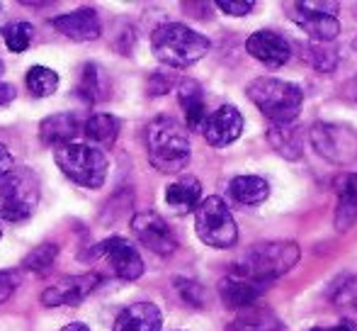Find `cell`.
<instances>
[{
    "mask_svg": "<svg viewBox=\"0 0 357 331\" xmlns=\"http://www.w3.org/2000/svg\"><path fill=\"white\" fill-rule=\"evenodd\" d=\"M299 247L294 242H265L255 244L241 260H236L231 275L250 280L255 285L268 288L273 280L289 273L299 260Z\"/></svg>",
    "mask_w": 357,
    "mask_h": 331,
    "instance_id": "cell-1",
    "label": "cell"
},
{
    "mask_svg": "<svg viewBox=\"0 0 357 331\" xmlns=\"http://www.w3.org/2000/svg\"><path fill=\"white\" fill-rule=\"evenodd\" d=\"M146 152L149 161L160 173H180L190 163L188 129L173 117H155L146 127Z\"/></svg>",
    "mask_w": 357,
    "mask_h": 331,
    "instance_id": "cell-2",
    "label": "cell"
},
{
    "mask_svg": "<svg viewBox=\"0 0 357 331\" xmlns=\"http://www.w3.org/2000/svg\"><path fill=\"white\" fill-rule=\"evenodd\" d=\"M151 47L160 64L170 68H188L192 64H197L199 59L207 57V52L212 49L204 34L195 32L192 27L180 22H168L160 24L151 37Z\"/></svg>",
    "mask_w": 357,
    "mask_h": 331,
    "instance_id": "cell-3",
    "label": "cell"
},
{
    "mask_svg": "<svg viewBox=\"0 0 357 331\" xmlns=\"http://www.w3.org/2000/svg\"><path fill=\"white\" fill-rule=\"evenodd\" d=\"M245 93L273 124H291L299 117V110L304 105V90L282 78L260 76L250 81Z\"/></svg>",
    "mask_w": 357,
    "mask_h": 331,
    "instance_id": "cell-4",
    "label": "cell"
},
{
    "mask_svg": "<svg viewBox=\"0 0 357 331\" xmlns=\"http://www.w3.org/2000/svg\"><path fill=\"white\" fill-rule=\"evenodd\" d=\"M54 161L66 178H71L83 188L98 190L107 180V156L90 144H63V147L54 149Z\"/></svg>",
    "mask_w": 357,
    "mask_h": 331,
    "instance_id": "cell-5",
    "label": "cell"
},
{
    "mask_svg": "<svg viewBox=\"0 0 357 331\" xmlns=\"http://www.w3.org/2000/svg\"><path fill=\"white\" fill-rule=\"evenodd\" d=\"M37 175L24 166H13L10 173L0 178V219L3 222H22L39 205Z\"/></svg>",
    "mask_w": 357,
    "mask_h": 331,
    "instance_id": "cell-6",
    "label": "cell"
},
{
    "mask_svg": "<svg viewBox=\"0 0 357 331\" xmlns=\"http://www.w3.org/2000/svg\"><path fill=\"white\" fill-rule=\"evenodd\" d=\"M195 229H197V237L212 249H231L238 242V227H236L234 214L226 207L224 200L216 195L197 205Z\"/></svg>",
    "mask_w": 357,
    "mask_h": 331,
    "instance_id": "cell-7",
    "label": "cell"
},
{
    "mask_svg": "<svg viewBox=\"0 0 357 331\" xmlns=\"http://www.w3.org/2000/svg\"><path fill=\"white\" fill-rule=\"evenodd\" d=\"M289 20L316 44H328L338 37L340 22L335 17L338 3H319V0H304V3H289Z\"/></svg>",
    "mask_w": 357,
    "mask_h": 331,
    "instance_id": "cell-8",
    "label": "cell"
},
{
    "mask_svg": "<svg viewBox=\"0 0 357 331\" xmlns=\"http://www.w3.org/2000/svg\"><path fill=\"white\" fill-rule=\"evenodd\" d=\"M311 144L324 159L335 166L357 163V132L348 124L316 122L309 132Z\"/></svg>",
    "mask_w": 357,
    "mask_h": 331,
    "instance_id": "cell-9",
    "label": "cell"
},
{
    "mask_svg": "<svg viewBox=\"0 0 357 331\" xmlns=\"http://www.w3.org/2000/svg\"><path fill=\"white\" fill-rule=\"evenodd\" d=\"M95 253L107 260L122 280H139L144 275V258L129 239L109 237L95 247Z\"/></svg>",
    "mask_w": 357,
    "mask_h": 331,
    "instance_id": "cell-10",
    "label": "cell"
},
{
    "mask_svg": "<svg viewBox=\"0 0 357 331\" xmlns=\"http://www.w3.org/2000/svg\"><path fill=\"white\" fill-rule=\"evenodd\" d=\"M132 232L139 242L144 244L149 251L158 256H170L175 249H178V239H175L173 229L168 227L160 214L155 212H137L132 217Z\"/></svg>",
    "mask_w": 357,
    "mask_h": 331,
    "instance_id": "cell-11",
    "label": "cell"
},
{
    "mask_svg": "<svg viewBox=\"0 0 357 331\" xmlns=\"http://www.w3.org/2000/svg\"><path fill=\"white\" fill-rule=\"evenodd\" d=\"M102 278L98 273H83V275H71V278L59 280L56 285L47 288L42 293V304L44 307H75L83 300H88L95 290L100 288Z\"/></svg>",
    "mask_w": 357,
    "mask_h": 331,
    "instance_id": "cell-12",
    "label": "cell"
},
{
    "mask_svg": "<svg viewBox=\"0 0 357 331\" xmlns=\"http://www.w3.org/2000/svg\"><path fill=\"white\" fill-rule=\"evenodd\" d=\"M245 52L268 68H282L291 57V47L282 34L273 29H258L245 39Z\"/></svg>",
    "mask_w": 357,
    "mask_h": 331,
    "instance_id": "cell-13",
    "label": "cell"
},
{
    "mask_svg": "<svg viewBox=\"0 0 357 331\" xmlns=\"http://www.w3.org/2000/svg\"><path fill=\"white\" fill-rule=\"evenodd\" d=\"M241 132H243V115L234 105H221L219 110H214L202 127L207 144H212L216 149L236 142L241 137Z\"/></svg>",
    "mask_w": 357,
    "mask_h": 331,
    "instance_id": "cell-14",
    "label": "cell"
},
{
    "mask_svg": "<svg viewBox=\"0 0 357 331\" xmlns=\"http://www.w3.org/2000/svg\"><path fill=\"white\" fill-rule=\"evenodd\" d=\"M54 29L63 37L73 39V42H93L102 34V24H100V15L93 8H80L73 13L59 15L52 20Z\"/></svg>",
    "mask_w": 357,
    "mask_h": 331,
    "instance_id": "cell-15",
    "label": "cell"
},
{
    "mask_svg": "<svg viewBox=\"0 0 357 331\" xmlns=\"http://www.w3.org/2000/svg\"><path fill=\"white\" fill-rule=\"evenodd\" d=\"M160 327L163 314L153 302H134L117 314L112 331H160Z\"/></svg>",
    "mask_w": 357,
    "mask_h": 331,
    "instance_id": "cell-16",
    "label": "cell"
},
{
    "mask_svg": "<svg viewBox=\"0 0 357 331\" xmlns=\"http://www.w3.org/2000/svg\"><path fill=\"white\" fill-rule=\"evenodd\" d=\"M178 100L180 108L185 112V124L192 132H202L204 122H207V103H204L202 85L197 81H183L178 85Z\"/></svg>",
    "mask_w": 357,
    "mask_h": 331,
    "instance_id": "cell-17",
    "label": "cell"
},
{
    "mask_svg": "<svg viewBox=\"0 0 357 331\" xmlns=\"http://www.w3.org/2000/svg\"><path fill=\"white\" fill-rule=\"evenodd\" d=\"M265 293L263 285H255L250 280L236 278V275H229L219 283V295L221 302L229 309H248L258 302V297Z\"/></svg>",
    "mask_w": 357,
    "mask_h": 331,
    "instance_id": "cell-18",
    "label": "cell"
},
{
    "mask_svg": "<svg viewBox=\"0 0 357 331\" xmlns=\"http://www.w3.org/2000/svg\"><path fill=\"white\" fill-rule=\"evenodd\" d=\"M78 132H80V122L71 112L52 115V117L42 119V124H39V139H42L44 147H52V149L71 144Z\"/></svg>",
    "mask_w": 357,
    "mask_h": 331,
    "instance_id": "cell-19",
    "label": "cell"
},
{
    "mask_svg": "<svg viewBox=\"0 0 357 331\" xmlns=\"http://www.w3.org/2000/svg\"><path fill=\"white\" fill-rule=\"evenodd\" d=\"M199 198H202V183L195 175H183L165 188V203L178 214H188L197 209Z\"/></svg>",
    "mask_w": 357,
    "mask_h": 331,
    "instance_id": "cell-20",
    "label": "cell"
},
{
    "mask_svg": "<svg viewBox=\"0 0 357 331\" xmlns=\"http://www.w3.org/2000/svg\"><path fill=\"white\" fill-rule=\"evenodd\" d=\"M282 324H280L278 314L273 312L265 304H253L248 309H241V314L234 319L231 324H226L224 331H280Z\"/></svg>",
    "mask_w": 357,
    "mask_h": 331,
    "instance_id": "cell-21",
    "label": "cell"
},
{
    "mask_svg": "<svg viewBox=\"0 0 357 331\" xmlns=\"http://www.w3.org/2000/svg\"><path fill=\"white\" fill-rule=\"evenodd\" d=\"M333 222L338 232H348L357 222V173L345 175V180L340 183Z\"/></svg>",
    "mask_w": 357,
    "mask_h": 331,
    "instance_id": "cell-22",
    "label": "cell"
},
{
    "mask_svg": "<svg viewBox=\"0 0 357 331\" xmlns=\"http://www.w3.org/2000/svg\"><path fill=\"white\" fill-rule=\"evenodd\" d=\"M229 193L241 205H260L268 200L270 185L260 175H236L229 185Z\"/></svg>",
    "mask_w": 357,
    "mask_h": 331,
    "instance_id": "cell-23",
    "label": "cell"
},
{
    "mask_svg": "<svg viewBox=\"0 0 357 331\" xmlns=\"http://www.w3.org/2000/svg\"><path fill=\"white\" fill-rule=\"evenodd\" d=\"M83 132L93 144L109 149L119 137V119L107 112H95V115H90L88 122L83 124Z\"/></svg>",
    "mask_w": 357,
    "mask_h": 331,
    "instance_id": "cell-24",
    "label": "cell"
},
{
    "mask_svg": "<svg viewBox=\"0 0 357 331\" xmlns=\"http://www.w3.org/2000/svg\"><path fill=\"white\" fill-rule=\"evenodd\" d=\"M268 142L273 144V149L280 154V156L289 159V161H296L301 156V134L299 129L291 124H273L268 129Z\"/></svg>",
    "mask_w": 357,
    "mask_h": 331,
    "instance_id": "cell-25",
    "label": "cell"
},
{
    "mask_svg": "<svg viewBox=\"0 0 357 331\" xmlns=\"http://www.w3.org/2000/svg\"><path fill=\"white\" fill-rule=\"evenodd\" d=\"M24 85L34 98H49L59 88V73L49 66H32L24 76Z\"/></svg>",
    "mask_w": 357,
    "mask_h": 331,
    "instance_id": "cell-26",
    "label": "cell"
},
{
    "mask_svg": "<svg viewBox=\"0 0 357 331\" xmlns=\"http://www.w3.org/2000/svg\"><path fill=\"white\" fill-rule=\"evenodd\" d=\"M105 81V73L98 64H85L83 71H80V83H78V95H83L88 103H95V100L105 98L102 90H107Z\"/></svg>",
    "mask_w": 357,
    "mask_h": 331,
    "instance_id": "cell-27",
    "label": "cell"
},
{
    "mask_svg": "<svg viewBox=\"0 0 357 331\" xmlns=\"http://www.w3.org/2000/svg\"><path fill=\"white\" fill-rule=\"evenodd\" d=\"M32 34L34 27L29 22H13L3 29V39H5V47L8 52L13 54H22L27 52V47L32 44Z\"/></svg>",
    "mask_w": 357,
    "mask_h": 331,
    "instance_id": "cell-28",
    "label": "cell"
},
{
    "mask_svg": "<svg viewBox=\"0 0 357 331\" xmlns=\"http://www.w3.org/2000/svg\"><path fill=\"white\" fill-rule=\"evenodd\" d=\"M306 61H309L316 71L328 73V71H333L335 64H338V54H335V49L326 47V44L314 42V44L306 47Z\"/></svg>",
    "mask_w": 357,
    "mask_h": 331,
    "instance_id": "cell-29",
    "label": "cell"
},
{
    "mask_svg": "<svg viewBox=\"0 0 357 331\" xmlns=\"http://www.w3.org/2000/svg\"><path fill=\"white\" fill-rule=\"evenodd\" d=\"M56 256H59L56 244H42V247H37L32 253L27 256V258L22 260V268H27V270H47L49 265L56 260Z\"/></svg>",
    "mask_w": 357,
    "mask_h": 331,
    "instance_id": "cell-30",
    "label": "cell"
},
{
    "mask_svg": "<svg viewBox=\"0 0 357 331\" xmlns=\"http://www.w3.org/2000/svg\"><path fill=\"white\" fill-rule=\"evenodd\" d=\"M175 288L180 290V295H183V300L188 304H192V307H204V302H207V295H204V288L199 283H195V280H175Z\"/></svg>",
    "mask_w": 357,
    "mask_h": 331,
    "instance_id": "cell-31",
    "label": "cell"
},
{
    "mask_svg": "<svg viewBox=\"0 0 357 331\" xmlns=\"http://www.w3.org/2000/svg\"><path fill=\"white\" fill-rule=\"evenodd\" d=\"M216 8L224 10L226 15H234V17H243L255 8V3L253 0H219Z\"/></svg>",
    "mask_w": 357,
    "mask_h": 331,
    "instance_id": "cell-32",
    "label": "cell"
},
{
    "mask_svg": "<svg viewBox=\"0 0 357 331\" xmlns=\"http://www.w3.org/2000/svg\"><path fill=\"white\" fill-rule=\"evenodd\" d=\"M173 88V78L163 76V73H153L149 78V95H163Z\"/></svg>",
    "mask_w": 357,
    "mask_h": 331,
    "instance_id": "cell-33",
    "label": "cell"
},
{
    "mask_svg": "<svg viewBox=\"0 0 357 331\" xmlns=\"http://www.w3.org/2000/svg\"><path fill=\"white\" fill-rule=\"evenodd\" d=\"M13 290H15V275L0 273V302H5V300L13 295Z\"/></svg>",
    "mask_w": 357,
    "mask_h": 331,
    "instance_id": "cell-34",
    "label": "cell"
},
{
    "mask_svg": "<svg viewBox=\"0 0 357 331\" xmlns=\"http://www.w3.org/2000/svg\"><path fill=\"white\" fill-rule=\"evenodd\" d=\"M13 166H15L13 154H10L8 147H5V144L0 142V178H3L5 173H10V170H13Z\"/></svg>",
    "mask_w": 357,
    "mask_h": 331,
    "instance_id": "cell-35",
    "label": "cell"
},
{
    "mask_svg": "<svg viewBox=\"0 0 357 331\" xmlns=\"http://www.w3.org/2000/svg\"><path fill=\"white\" fill-rule=\"evenodd\" d=\"M15 98H17V90H15V85L0 83V108H3V105H10Z\"/></svg>",
    "mask_w": 357,
    "mask_h": 331,
    "instance_id": "cell-36",
    "label": "cell"
},
{
    "mask_svg": "<svg viewBox=\"0 0 357 331\" xmlns=\"http://www.w3.org/2000/svg\"><path fill=\"white\" fill-rule=\"evenodd\" d=\"M309 331H355V329H353V324H350V322H343V324H338V327H333V329L314 327V329H309Z\"/></svg>",
    "mask_w": 357,
    "mask_h": 331,
    "instance_id": "cell-37",
    "label": "cell"
},
{
    "mask_svg": "<svg viewBox=\"0 0 357 331\" xmlns=\"http://www.w3.org/2000/svg\"><path fill=\"white\" fill-rule=\"evenodd\" d=\"M61 331H90V329L85 327L83 322H73V324H68V327H63Z\"/></svg>",
    "mask_w": 357,
    "mask_h": 331,
    "instance_id": "cell-38",
    "label": "cell"
},
{
    "mask_svg": "<svg viewBox=\"0 0 357 331\" xmlns=\"http://www.w3.org/2000/svg\"><path fill=\"white\" fill-rule=\"evenodd\" d=\"M3 71H5V64H3V61H0V76H3Z\"/></svg>",
    "mask_w": 357,
    "mask_h": 331,
    "instance_id": "cell-39",
    "label": "cell"
},
{
    "mask_svg": "<svg viewBox=\"0 0 357 331\" xmlns=\"http://www.w3.org/2000/svg\"><path fill=\"white\" fill-rule=\"evenodd\" d=\"M0 237H3V227H0Z\"/></svg>",
    "mask_w": 357,
    "mask_h": 331,
    "instance_id": "cell-40",
    "label": "cell"
},
{
    "mask_svg": "<svg viewBox=\"0 0 357 331\" xmlns=\"http://www.w3.org/2000/svg\"><path fill=\"white\" fill-rule=\"evenodd\" d=\"M355 100H357V88H355Z\"/></svg>",
    "mask_w": 357,
    "mask_h": 331,
    "instance_id": "cell-41",
    "label": "cell"
},
{
    "mask_svg": "<svg viewBox=\"0 0 357 331\" xmlns=\"http://www.w3.org/2000/svg\"><path fill=\"white\" fill-rule=\"evenodd\" d=\"M355 49H357V39H355Z\"/></svg>",
    "mask_w": 357,
    "mask_h": 331,
    "instance_id": "cell-42",
    "label": "cell"
},
{
    "mask_svg": "<svg viewBox=\"0 0 357 331\" xmlns=\"http://www.w3.org/2000/svg\"><path fill=\"white\" fill-rule=\"evenodd\" d=\"M280 331H287V329H284V327H282V329H280Z\"/></svg>",
    "mask_w": 357,
    "mask_h": 331,
    "instance_id": "cell-43",
    "label": "cell"
},
{
    "mask_svg": "<svg viewBox=\"0 0 357 331\" xmlns=\"http://www.w3.org/2000/svg\"><path fill=\"white\" fill-rule=\"evenodd\" d=\"M355 304H357V302H355Z\"/></svg>",
    "mask_w": 357,
    "mask_h": 331,
    "instance_id": "cell-44",
    "label": "cell"
}]
</instances>
